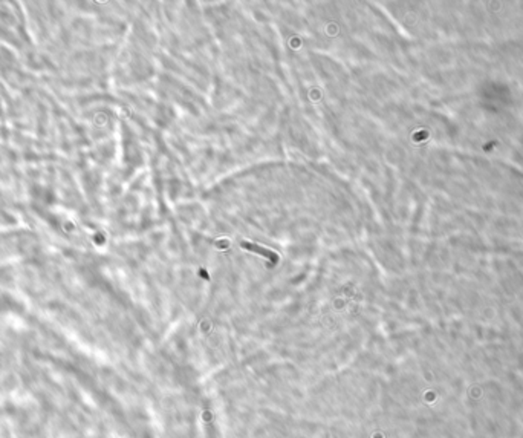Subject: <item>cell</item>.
Returning a JSON list of instances; mask_svg holds the SVG:
<instances>
[{
    "label": "cell",
    "mask_w": 523,
    "mask_h": 438,
    "mask_svg": "<svg viewBox=\"0 0 523 438\" xmlns=\"http://www.w3.org/2000/svg\"><path fill=\"white\" fill-rule=\"evenodd\" d=\"M242 247L247 248V250H251V251H257L259 254H263V256L269 258L274 264H275V262H277V259H278L275 253H272V251H269V250H265V248H262V247H257V245H254V244L244 242V244H242Z\"/></svg>",
    "instance_id": "obj_1"
}]
</instances>
